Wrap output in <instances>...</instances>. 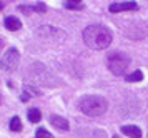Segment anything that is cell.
<instances>
[{
    "mask_svg": "<svg viewBox=\"0 0 148 138\" xmlns=\"http://www.w3.org/2000/svg\"><path fill=\"white\" fill-rule=\"evenodd\" d=\"M112 32L103 25H88L83 30V42L92 50H105L112 43Z\"/></svg>",
    "mask_w": 148,
    "mask_h": 138,
    "instance_id": "obj_1",
    "label": "cell"
},
{
    "mask_svg": "<svg viewBox=\"0 0 148 138\" xmlns=\"http://www.w3.org/2000/svg\"><path fill=\"white\" fill-rule=\"evenodd\" d=\"M80 110L82 113H85L87 117H100L107 112L108 103L103 97H98V95H88V97H83L80 100Z\"/></svg>",
    "mask_w": 148,
    "mask_h": 138,
    "instance_id": "obj_2",
    "label": "cell"
},
{
    "mask_svg": "<svg viewBox=\"0 0 148 138\" xmlns=\"http://www.w3.org/2000/svg\"><path fill=\"white\" fill-rule=\"evenodd\" d=\"M108 70L116 75V77H120V75H125L127 72L128 65H130V57H128L127 53H120V52H115L112 55H108Z\"/></svg>",
    "mask_w": 148,
    "mask_h": 138,
    "instance_id": "obj_3",
    "label": "cell"
},
{
    "mask_svg": "<svg viewBox=\"0 0 148 138\" xmlns=\"http://www.w3.org/2000/svg\"><path fill=\"white\" fill-rule=\"evenodd\" d=\"M18 60H20V53H18V50L17 48H8L7 52H5V55L2 57V62H0V65H2V68L3 70H7V72H12V70H15L17 67H18Z\"/></svg>",
    "mask_w": 148,
    "mask_h": 138,
    "instance_id": "obj_4",
    "label": "cell"
},
{
    "mask_svg": "<svg viewBox=\"0 0 148 138\" xmlns=\"http://www.w3.org/2000/svg\"><path fill=\"white\" fill-rule=\"evenodd\" d=\"M37 35H38V37H42L43 40H53V42L65 40V33L62 32L60 28H55V27H50V25L38 27Z\"/></svg>",
    "mask_w": 148,
    "mask_h": 138,
    "instance_id": "obj_5",
    "label": "cell"
},
{
    "mask_svg": "<svg viewBox=\"0 0 148 138\" xmlns=\"http://www.w3.org/2000/svg\"><path fill=\"white\" fill-rule=\"evenodd\" d=\"M136 2H115V3H112V5L108 7V10L110 12H127V10H135L136 8Z\"/></svg>",
    "mask_w": 148,
    "mask_h": 138,
    "instance_id": "obj_6",
    "label": "cell"
},
{
    "mask_svg": "<svg viewBox=\"0 0 148 138\" xmlns=\"http://www.w3.org/2000/svg\"><path fill=\"white\" fill-rule=\"evenodd\" d=\"M121 133L130 138H141V130L135 125H125L121 126Z\"/></svg>",
    "mask_w": 148,
    "mask_h": 138,
    "instance_id": "obj_7",
    "label": "cell"
},
{
    "mask_svg": "<svg viewBox=\"0 0 148 138\" xmlns=\"http://www.w3.org/2000/svg\"><path fill=\"white\" fill-rule=\"evenodd\" d=\"M3 25L7 27V30H10V32H17V30L22 28V22L17 17H7L3 20Z\"/></svg>",
    "mask_w": 148,
    "mask_h": 138,
    "instance_id": "obj_8",
    "label": "cell"
},
{
    "mask_svg": "<svg viewBox=\"0 0 148 138\" xmlns=\"http://www.w3.org/2000/svg\"><path fill=\"white\" fill-rule=\"evenodd\" d=\"M50 122H52V125L53 126L60 128V130H65V132L70 128V125H68L67 120L63 118V117H58V115H52V117H50Z\"/></svg>",
    "mask_w": 148,
    "mask_h": 138,
    "instance_id": "obj_9",
    "label": "cell"
},
{
    "mask_svg": "<svg viewBox=\"0 0 148 138\" xmlns=\"http://www.w3.org/2000/svg\"><path fill=\"white\" fill-rule=\"evenodd\" d=\"M40 95V90L35 88L34 85H25L23 88V93H22V102H27L30 97H38Z\"/></svg>",
    "mask_w": 148,
    "mask_h": 138,
    "instance_id": "obj_10",
    "label": "cell"
},
{
    "mask_svg": "<svg viewBox=\"0 0 148 138\" xmlns=\"http://www.w3.org/2000/svg\"><path fill=\"white\" fill-rule=\"evenodd\" d=\"M27 118H28V122H30V123H38V122L42 120L40 110H38V108H30V110H28V113H27Z\"/></svg>",
    "mask_w": 148,
    "mask_h": 138,
    "instance_id": "obj_11",
    "label": "cell"
},
{
    "mask_svg": "<svg viewBox=\"0 0 148 138\" xmlns=\"http://www.w3.org/2000/svg\"><path fill=\"white\" fill-rule=\"evenodd\" d=\"M125 80H127V82H141V80H143V72H141V70H135L133 73L125 75Z\"/></svg>",
    "mask_w": 148,
    "mask_h": 138,
    "instance_id": "obj_12",
    "label": "cell"
},
{
    "mask_svg": "<svg viewBox=\"0 0 148 138\" xmlns=\"http://www.w3.org/2000/svg\"><path fill=\"white\" fill-rule=\"evenodd\" d=\"M10 130L12 132H20L22 130V122L18 117H14V118L10 120Z\"/></svg>",
    "mask_w": 148,
    "mask_h": 138,
    "instance_id": "obj_13",
    "label": "cell"
},
{
    "mask_svg": "<svg viewBox=\"0 0 148 138\" xmlns=\"http://www.w3.org/2000/svg\"><path fill=\"white\" fill-rule=\"evenodd\" d=\"M63 5H65V8H73V10H82L83 8L82 2H65Z\"/></svg>",
    "mask_w": 148,
    "mask_h": 138,
    "instance_id": "obj_14",
    "label": "cell"
},
{
    "mask_svg": "<svg viewBox=\"0 0 148 138\" xmlns=\"http://www.w3.org/2000/svg\"><path fill=\"white\" fill-rule=\"evenodd\" d=\"M37 138H55V137L45 128H38L37 130Z\"/></svg>",
    "mask_w": 148,
    "mask_h": 138,
    "instance_id": "obj_15",
    "label": "cell"
},
{
    "mask_svg": "<svg viewBox=\"0 0 148 138\" xmlns=\"http://www.w3.org/2000/svg\"><path fill=\"white\" fill-rule=\"evenodd\" d=\"M34 12H45V3H42V2L35 3L34 5Z\"/></svg>",
    "mask_w": 148,
    "mask_h": 138,
    "instance_id": "obj_16",
    "label": "cell"
},
{
    "mask_svg": "<svg viewBox=\"0 0 148 138\" xmlns=\"http://www.w3.org/2000/svg\"><path fill=\"white\" fill-rule=\"evenodd\" d=\"M3 7H5V3H3V2H0V10H2Z\"/></svg>",
    "mask_w": 148,
    "mask_h": 138,
    "instance_id": "obj_17",
    "label": "cell"
},
{
    "mask_svg": "<svg viewBox=\"0 0 148 138\" xmlns=\"http://www.w3.org/2000/svg\"><path fill=\"white\" fill-rule=\"evenodd\" d=\"M113 138H121V137H113Z\"/></svg>",
    "mask_w": 148,
    "mask_h": 138,
    "instance_id": "obj_18",
    "label": "cell"
},
{
    "mask_svg": "<svg viewBox=\"0 0 148 138\" xmlns=\"http://www.w3.org/2000/svg\"><path fill=\"white\" fill-rule=\"evenodd\" d=\"M0 102H2V95H0Z\"/></svg>",
    "mask_w": 148,
    "mask_h": 138,
    "instance_id": "obj_19",
    "label": "cell"
}]
</instances>
